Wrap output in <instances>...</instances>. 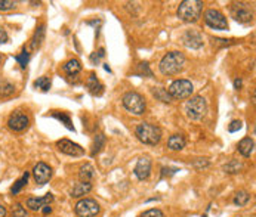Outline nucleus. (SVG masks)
<instances>
[{
	"label": "nucleus",
	"mask_w": 256,
	"mask_h": 217,
	"mask_svg": "<svg viewBox=\"0 0 256 217\" xmlns=\"http://www.w3.org/2000/svg\"><path fill=\"white\" fill-rule=\"evenodd\" d=\"M185 64V57L181 52H169L160 62V71L165 76H175L182 71Z\"/></svg>",
	"instance_id": "obj_1"
},
{
	"label": "nucleus",
	"mask_w": 256,
	"mask_h": 217,
	"mask_svg": "<svg viewBox=\"0 0 256 217\" xmlns=\"http://www.w3.org/2000/svg\"><path fill=\"white\" fill-rule=\"evenodd\" d=\"M135 135L145 145H157L162 139L160 127L154 126V124H149V123H141L135 129Z\"/></svg>",
	"instance_id": "obj_2"
},
{
	"label": "nucleus",
	"mask_w": 256,
	"mask_h": 217,
	"mask_svg": "<svg viewBox=\"0 0 256 217\" xmlns=\"http://www.w3.org/2000/svg\"><path fill=\"white\" fill-rule=\"evenodd\" d=\"M203 11V2L198 0H184L178 8V18L185 22H195Z\"/></svg>",
	"instance_id": "obj_3"
},
{
	"label": "nucleus",
	"mask_w": 256,
	"mask_h": 217,
	"mask_svg": "<svg viewBox=\"0 0 256 217\" xmlns=\"http://www.w3.org/2000/svg\"><path fill=\"white\" fill-rule=\"evenodd\" d=\"M122 100H123V105H125V108H126L129 113H132L135 116H142L145 113V108H147L145 99L139 93H136V92H128L123 96Z\"/></svg>",
	"instance_id": "obj_4"
},
{
	"label": "nucleus",
	"mask_w": 256,
	"mask_h": 217,
	"mask_svg": "<svg viewBox=\"0 0 256 217\" xmlns=\"http://www.w3.org/2000/svg\"><path fill=\"white\" fill-rule=\"evenodd\" d=\"M208 111L206 100L201 96H194L187 102V116L191 120H200Z\"/></svg>",
	"instance_id": "obj_5"
},
{
	"label": "nucleus",
	"mask_w": 256,
	"mask_h": 217,
	"mask_svg": "<svg viewBox=\"0 0 256 217\" xmlns=\"http://www.w3.org/2000/svg\"><path fill=\"white\" fill-rule=\"evenodd\" d=\"M194 87H192V83L188 81V80H176L173 81L171 86H169V96L173 98V99H187L191 96Z\"/></svg>",
	"instance_id": "obj_6"
},
{
	"label": "nucleus",
	"mask_w": 256,
	"mask_h": 217,
	"mask_svg": "<svg viewBox=\"0 0 256 217\" xmlns=\"http://www.w3.org/2000/svg\"><path fill=\"white\" fill-rule=\"evenodd\" d=\"M99 213V204L95 199L85 198L76 204V214L79 217H95Z\"/></svg>",
	"instance_id": "obj_7"
},
{
	"label": "nucleus",
	"mask_w": 256,
	"mask_h": 217,
	"mask_svg": "<svg viewBox=\"0 0 256 217\" xmlns=\"http://www.w3.org/2000/svg\"><path fill=\"white\" fill-rule=\"evenodd\" d=\"M204 22L215 30H228L227 18L216 9H209L204 12Z\"/></svg>",
	"instance_id": "obj_8"
},
{
	"label": "nucleus",
	"mask_w": 256,
	"mask_h": 217,
	"mask_svg": "<svg viewBox=\"0 0 256 217\" xmlns=\"http://www.w3.org/2000/svg\"><path fill=\"white\" fill-rule=\"evenodd\" d=\"M8 126H9V129L14 130V132H24V130L28 129V126H30V118H28V116H25L24 113L17 111V113H14V114L9 117Z\"/></svg>",
	"instance_id": "obj_9"
},
{
	"label": "nucleus",
	"mask_w": 256,
	"mask_h": 217,
	"mask_svg": "<svg viewBox=\"0 0 256 217\" xmlns=\"http://www.w3.org/2000/svg\"><path fill=\"white\" fill-rule=\"evenodd\" d=\"M231 17L237 22H241V24H247L253 20L252 11L247 6H244L243 3H235L231 6Z\"/></svg>",
	"instance_id": "obj_10"
},
{
	"label": "nucleus",
	"mask_w": 256,
	"mask_h": 217,
	"mask_svg": "<svg viewBox=\"0 0 256 217\" xmlns=\"http://www.w3.org/2000/svg\"><path fill=\"white\" fill-rule=\"evenodd\" d=\"M57 146H58V149H60L63 154L70 155V157H80V155L85 154V149H83L80 145H77V143H74V142H71V140H68V139H61V140L57 143Z\"/></svg>",
	"instance_id": "obj_11"
},
{
	"label": "nucleus",
	"mask_w": 256,
	"mask_h": 217,
	"mask_svg": "<svg viewBox=\"0 0 256 217\" xmlns=\"http://www.w3.org/2000/svg\"><path fill=\"white\" fill-rule=\"evenodd\" d=\"M33 176L39 185H44L50 180V178H52V169L47 164H44V162H39V164L33 169Z\"/></svg>",
	"instance_id": "obj_12"
},
{
	"label": "nucleus",
	"mask_w": 256,
	"mask_h": 217,
	"mask_svg": "<svg viewBox=\"0 0 256 217\" xmlns=\"http://www.w3.org/2000/svg\"><path fill=\"white\" fill-rule=\"evenodd\" d=\"M149 173H151V159L148 157L139 158L135 167V176L139 180H147L149 178Z\"/></svg>",
	"instance_id": "obj_13"
},
{
	"label": "nucleus",
	"mask_w": 256,
	"mask_h": 217,
	"mask_svg": "<svg viewBox=\"0 0 256 217\" xmlns=\"http://www.w3.org/2000/svg\"><path fill=\"white\" fill-rule=\"evenodd\" d=\"M52 201H54V195L46 194L43 198H28L27 199V207L33 211H40L43 207L49 205Z\"/></svg>",
	"instance_id": "obj_14"
},
{
	"label": "nucleus",
	"mask_w": 256,
	"mask_h": 217,
	"mask_svg": "<svg viewBox=\"0 0 256 217\" xmlns=\"http://www.w3.org/2000/svg\"><path fill=\"white\" fill-rule=\"evenodd\" d=\"M184 41H185V46L191 49H198L203 46V37L195 31H187L184 36Z\"/></svg>",
	"instance_id": "obj_15"
},
{
	"label": "nucleus",
	"mask_w": 256,
	"mask_h": 217,
	"mask_svg": "<svg viewBox=\"0 0 256 217\" xmlns=\"http://www.w3.org/2000/svg\"><path fill=\"white\" fill-rule=\"evenodd\" d=\"M87 89H89V92L93 95V96H101L102 95V92H104V86L101 84V81L92 74L90 77H89V80H87Z\"/></svg>",
	"instance_id": "obj_16"
},
{
	"label": "nucleus",
	"mask_w": 256,
	"mask_h": 217,
	"mask_svg": "<svg viewBox=\"0 0 256 217\" xmlns=\"http://www.w3.org/2000/svg\"><path fill=\"white\" fill-rule=\"evenodd\" d=\"M185 143H187V140H185V138L182 135H173L168 140V146L172 151H181V149H184Z\"/></svg>",
	"instance_id": "obj_17"
},
{
	"label": "nucleus",
	"mask_w": 256,
	"mask_h": 217,
	"mask_svg": "<svg viewBox=\"0 0 256 217\" xmlns=\"http://www.w3.org/2000/svg\"><path fill=\"white\" fill-rule=\"evenodd\" d=\"M253 148H255V142L250 138H244L238 143V151L243 157H250L253 152Z\"/></svg>",
	"instance_id": "obj_18"
},
{
	"label": "nucleus",
	"mask_w": 256,
	"mask_h": 217,
	"mask_svg": "<svg viewBox=\"0 0 256 217\" xmlns=\"http://www.w3.org/2000/svg\"><path fill=\"white\" fill-rule=\"evenodd\" d=\"M90 191H92V185L89 182H80V183H76V186L73 188L71 197L73 198H80V197L86 195Z\"/></svg>",
	"instance_id": "obj_19"
},
{
	"label": "nucleus",
	"mask_w": 256,
	"mask_h": 217,
	"mask_svg": "<svg viewBox=\"0 0 256 217\" xmlns=\"http://www.w3.org/2000/svg\"><path fill=\"white\" fill-rule=\"evenodd\" d=\"M63 68H64V71H65L68 76L74 77V76H77V74L80 73L82 65H80V62H79L77 59H70V61H67V62L64 64Z\"/></svg>",
	"instance_id": "obj_20"
},
{
	"label": "nucleus",
	"mask_w": 256,
	"mask_h": 217,
	"mask_svg": "<svg viewBox=\"0 0 256 217\" xmlns=\"http://www.w3.org/2000/svg\"><path fill=\"white\" fill-rule=\"evenodd\" d=\"M15 93V86L8 80H0V98H9Z\"/></svg>",
	"instance_id": "obj_21"
},
{
	"label": "nucleus",
	"mask_w": 256,
	"mask_h": 217,
	"mask_svg": "<svg viewBox=\"0 0 256 217\" xmlns=\"http://www.w3.org/2000/svg\"><path fill=\"white\" fill-rule=\"evenodd\" d=\"M79 178L82 182H89L95 178V169L90 166V164H85L82 169H80V173H79Z\"/></svg>",
	"instance_id": "obj_22"
},
{
	"label": "nucleus",
	"mask_w": 256,
	"mask_h": 217,
	"mask_svg": "<svg viewBox=\"0 0 256 217\" xmlns=\"http://www.w3.org/2000/svg\"><path fill=\"white\" fill-rule=\"evenodd\" d=\"M43 40H44V25H40L36 30V33H34V36L31 39V49L34 50V49L40 47V44L43 43Z\"/></svg>",
	"instance_id": "obj_23"
},
{
	"label": "nucleus",
	"mask_w": 256,
	"mask_h": 217,
	"mask_svg": "<svg viewBox=\"0 0 256 217\" xmlns=\"http://www.w3.org/2000/svg\"><path fill=\"white\" fill-rule=\"evenodd\" d=\"M249 199H250V195H249L246 191H240V192L235 194L234 204L238 205V207H243V205H246V204L249 202Z\"/></svg>",
	"instance_id": "obj_24"
},
{
	"label": "nucleus",
	"mask_w": 256,
	"mask_h": 217,
	"mask_svg": "<svg viewBox=\"0 0 256 217\" xmlns=\"http://www.w3.org/2000/svg\"><path fill=\"white\" fill-rule=\"evenodd\" d=\"M34 87L36 89H40L42 92H47L49 87H50V79L49 77H40L34 81Z\"/></svg>",
	"instance_id": "obj_25"
},
{
	"label": "nucleus",
	"mask_w": 256,
	"mask_h": 217,
	"mask_svg": "<svg viewBox=\"0 0 256 217\" xmlns=\"http://www.w3.org/2000/svg\"><path fill=\"white\" fill-rule=\"evenodd\" d=\"M52 117H55L57 120H60V121H63L64 123V126L68 129V130H73L74 132V127H73V123H71V120H70V117L65 114V113H52Z\"/></svg>",
	"instance_id": "obj_26"
},
{
	"label": "nucleus",
	"mask_w": 256,
	"mask_h": 217,
	"mask_svg": "<svg viewBox=\"0 0 256 217\" xmlns=\"http://www.w3.org/2000/svg\"><path fill=\"white\" fill-rule=\"evenodd\" d=\"M28 176H30V175H28V173L25 172V173H24V175L21 176V179H18V180L15 182V185L12 186V194H14V195H17V194H18V192H20V191H21V189H22V188H24V186L27 185Z\"/></svg>",
	"instance_id": "obj_27"
},
{
	"label": "nucleus",
	"mask_w": 256,
	"mask_h": 217,
	"mask_svg": "<svg viewBox=\"0 0 256 217\" xmlns=\"http://www.w3.org/2000/svg\"><path fill=\"white\" fill-rule=\"evenodd\" d=\"M104 145H106V138H104V135H98L96 139H95V143H93L92 155H96L98 152H101V149L104 148Z\"/></svg>",
	"instance_id": "obj_28"
},
{
	"label": "nucleus",
	"mask_w": 256,
	"mask_h": 217,
	"mask_svg": "<svg viewBox=\"0 0 256 217\" xmlns=\"http://www.w3.org/2000/svg\"><path fill=\"white\" fill-rule=\"evenodd\" d=\"M224 169H225V172H227V173H230V175H234V173H238V172H240V170L243 169V166L240 164L238 161H235V159H234V161L228 162V164H227V166H225Z\"/></svg>",
	"instance_id": "obj_29"
},
{
	"label": "nucleus",
	"mask_w": 256,
	"mask_h": 217,
	"mask_svg": "<svg viewBox=\"0 0 256 217\" xmlns=\"http://www.w3.org/2000/svg\"><path fill=\"white\" fill-rule=\"evenodd\" d=\"M17 61L20 62V65L22 67V68H25L27 67V64H28V61H30V53L24 49L20 55L17 57Z\"/></svg>",
	"instance_id": "obj_30"
},
{
	"label": "nucleus",
	"mask_w": 256,
	"mask_h": 217,
	"mask_svg": "<svg viewBox=\"0 0 256 217\" xmlns=\"http://www.w3.org/2000/svg\"><path fill=\"white\" fill-rule=\"evenodd\" d=\"M154 96L159 98V99L163 100V102H171V100H172V98L169 96L168 90H165V89H156V90H154Z\"/></svg>",
	"instance_id": "obj_31"
},
{
	"label": "nucleus",
	"mask_w": 256,
	"mask_h": 217,
	"mask_svg": "<svg viewBox=\"0 0 256 217\" xmlns=\"http://www.w3.org/2000/svg\"><path fill=\"white\" fill-rule=\"evenodd\" d=\"M12 217H28V214H27V210L21 204H17L12 210Z\"/></svg>",
	"instance_id": "obj_32"
},
{
	"label": "nucleus",
	"mask_w": 256,
	"mask_h": 217,
	"mask_svg": "<svg viewBox=\"0 0 256 217\" xmlns=\"http://www.w3.org/2000/svg\"><path fill=\"white\" fill-rule=\"evenodd\" d=\"M141 217H165V214L159 208H151V210L145 211Z\"/></svg>",
	"instance_id": "obj_33"
},
{
	"label": "nucleus",
	"mask_w": 256,
	"mask_h": 217,
	"mask_svg": "<svg viewBox=\"0 0 256 217\" xmlns=\"http://www.w3.org/2000/svg\"><path fill=\"white\" fill-rule=\"evenodd\" d=\"M17 6L15 2H11V0H3V2H0V11H11Z\"/></svg>",
	"instance_id": "obj_34"
},
{
	"label": "nucleus",
	"mask_w": 256,
	"mask_h": 217,
	"mask_svg": "<svg viewBox=\"0 0 256 217\" xmlns=\"http://www.w3.org/2000/svg\"><path fill=\"white\" fill-rule=\"evenodd\" d=\"M241 129V121H238V120H233L231 123H230V126H228V132L230 133H235V132H238Z\"/></svg>",
	"instance_id": "obj_35"
},
{
	"label": "nucleus",
	"mask_w": 256,
	"mask_h": 217,
	"mask_svg": "<svg viewBox=\"0 0 256 217\" xmlns=\"http://www.w3.org/2000/svg\"><path fill=\"white\" fill-rule=\"evenodd\" d=\"M8 33L5 31V28L0 25V44H3V43H6L8 41Z\"/></svg>",
	"instance_id": "obj_36"
},
{
	"label": "nucleus",
	"mask_w": 256,
	"mask_h": 217,
	"mask_svg": "<svg viewBox=\"0 0 256 217\" xmlns=\"http://www.w3.org/2000/svg\"><path fill=\"white\" fill-rule=\"evenodd\" d=\"M102 57H104V49H99L98 55H96V53H93V55H92V58H90V59H92L93 62H98V61H99V59H101Z\"/></svg>",
	"instance_id": "obj_37"
},
{
	"label": "nucleus",
	"mask_w": 256,
	"mask_h": 217,
	"mask_svg": "<svg viewBox=\"0 0 256 217\" xmlns=\"http://www.w3.org/2000/svg\"><path fill=\"white\" fill-rule=\"evenodd\" d=\"M194 166H195L197 169H200V167H208V166H209V161H208V159L201 161V158H200V161H198V162H195Z\"/></svg>",
	"instance_id": "obj_38"
},
{
	"label": "nucleus",
	"mask_w": 256,
	"mask_h": 217,
	"mask_svg": "<svg viewBox=\"0 0 256 217\" xmlns=\"http://www.w3.org/2000/svg\"><path fill=\"white\" fill-rule=\"evenodd\" d=\"M0 217H6V208L3 205H0Z\"/></svg>",
	"instance_id": "obj_39"
},
{
	"label": "nucleus",
	"mask_w": 256,
	"mask_h": 217,
	"mask_svg": "<svg viewBox=\"0 0 256 217\" xmlns=\"http://www.w3.org/2000/svg\"><path fill=\"white\" fill-rule=\"evenodd\" d=\"M234 87L238 90V89L241 87V80H235V81H234Z\"/></svg>",
	"instance_id": "obj_40"
},
{
	"label": "nucleus",
	"mask_w": 256,
	"mask_h": 217,
	"mask_svg": "<svg viewBox=\"0 0 256 217\" xmlns=\"http://www.w3.org/2000/svg\"><path fill=\"white\" fill-rule=\"evenodd\" d=\"M42 211H43V214H47V213H50V207H49V205H46V207H43V208H42Z\"/></svg>",
	"instance_id": "obj_41"
},
{
	"label": "nucleus",
	"mask_w": 256,
	"mask_h": 217,
	"mask_svg": "<svg viewBox=\"0 0 256 217\" xmlns=\"http://www.w3.org/2000/svg\"><path fill=\"white\" fill-rule=\"evenodd\" d=\"M0 64H2V57H0Z\"/></svg>",
	"instance_id": "obj_42"
}]
</instances>
